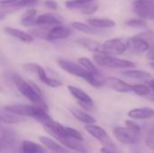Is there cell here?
Returning a JSON list of instances; mask_svg holds the SVG:
<instances>
[{
    "instance_id": "25",
    "label": "cell",
    "mask_w": 154,
    "mask_h": 153,
    "mask_svg": "<svg viewBox=\"0 0 154 153\" xmlns=\"http://www.w3.org/2000/svg\"><path fill=\"white\" fill-rule=\"evenodd\" d=\"M87 23L96 28H112L116 25V22L109 18H88Z\"/></svg>"
},
{
    "instance_id": "14",
    "label": "cell",
    "mask_w": 154,
    "mask_h": 153,
    "mask_svg": "<svg viewBox=\"0 0 154 153\" xmlns=\"http://www.w3.org/2000/svg\"><path fill=\"white\" fill-rule=\"evenodd\" d=\"M56 140L69 150H72L79 153H88L87 147L82 142L83 141L78 140L76 138H72V137H59Z\"/></svg>"
},
{
    "instance_id": "36",
    "label": "cell",
    "mask_w": 154,
    "mask_h": 153,
    "mask_svg": "<svg viewBox=\"0 0 154 153\" xmlns=\"http://www.w3.org/2000/svg\"><path fill=\"white\" fill-rule=\"evenodd\" d=\"M147 59L149 60H151L152 62L154 61V43L152 45L151 49L148 50V53H147Z\"/></svg>"
},
{
    "instance_id": "22",
    "label": "cell",
    "mask_w": 154,
    "mask_h": 153,
    "mask_svg": "<svg viewBox=\"0 0 154 153\" xmlns=\"http://www.w3.org/2000/svg\"><path fill=\"white\" fill-rule=\"evenodd\" d=\"M69 111H70L71 115L80 123H83L85 124H91L96 123L95 118L84 110H81L75 106H72L69 108Z\"/></svg>"
},
{
    "instance_id": "6",
    "label": "cell",
    "mask_w": 154,
    "mask_h": 153,
    "mask_svg": "<svg viewBox=\"0 0 154 153\" xmlns=\"http://www.w3.org/2000/svg\"><path fill=\"white\" fill-rule=\"evenodd\" d=\"M134 13L144 20H154V0H134L132 4Z\"/></svg>"
},
{
    "instance_id": "37",
    "label": "cell",
    "mask_w": 154,
    "mask_h": 153,
    "mask_svg": "<svg viewBox=\"0 0 154 153\" xmlns=\"http://www.w3.org/2000/svg\"><path fill=\"white\" fill-rule=\"evenodd\" d=\"M19 0H0V4H14Z\"/></svg>"
},
{
    "instance_id": "8",
    "label": "cell",
    "mask_w": 154,
    "mask_h": 153,
    "mask_svg": "<svg viewBox=\"0 0 154 153\" xmlns=\"http://www.w3.org/2000/svg\"><path fill=\"white\" fill-rule=\"evenodd\" d=\"M113 134L116 139L123 144H135L140 140V134L134 133L128 127L117 126L113 129Z\"/></svg>"
},
{
    "instance_id": "34",
    "label": "cell",
    "mask_w": 154,
    "mask_h": 153,
    "mask_svg": "<svg viewBox=\"0 0 154 153\" xmlns=\"http://www.w3.org/2000/svg\"><path fill=\"white\" fill-rule=\"evenodd\" d=\"M100 153H119L116 146H104L100 149Z\"/></svg>"
},
{
    "instance_id": "23",
    "label": "cell",
    "mask_w": 154,
    "mask_h": 153,
    "mask_svg": "<svg viewBox=\"0 0 154 153\" xmlns=\"http://www.w3.org/2000/svg\"><path fill=\"white\" fill-rule=\"evenodd\" d=\"M121 75L126 78H131V79H135V80H140V81H144V80L151 78V74L149 72L140 70V69H128L127 70L122 71Z\"/></svg>"
},
{
    "instance_id": "24",
    "label": "cell",
    "mask_w": 154,
    "mask_h": 153,
    "mask_svg": "<svg viewBox=\"0 0 154 153\" xmlns=\"http://www.w3.org/2000/svg\"><path fill=\"white\" fill-rule=\"evenodd\" d=\"M76 42L79 44L80 46L95 53L102 51V44L96 40L90 39V38H79L76 41Z\"/></svg>"
},
{
    "instance_id": "5",
    "label": "cell",
    "mask_w": 154,
    "mask_h": 153,
    "mask_svg": "<svg viewBox=\"0 0 154 153\" xmlns=\"http://www.w3.org/2000/svg\"><path fill=\"white\" fill-rule=\"evenodd\" d=\"M128 50V41L123 38L109 39L102 43V52L113 55L120 56Z\"/></svg>"
},
{
    "instance_id": "9",
    "label": "cell",
    "mask_w": 154,
    "mask_h": 153,
    "mask_svg": "<svg viewBox=\"0 0 154 153\" xmlns=\"http://www.w3.org/2000/svg\"><path fill=\"white\" fill-rule=\"evenodd\" d=\"M68 90L69 94L78 101V104L80 107L87 111H90L94 107V101L92 98L81 88L77 87L75 86H68Z\"/></svg>"
},
{
    "instance_id": "3",
    "label": "cell",
    "mask_w": 154,
    "mask_h": 153,
    "mask_svg": "<svg viewBox=\"0 0 154 153\" xmlns=\"http://www.w3.org/2000/svg\"><path fill=\"white\" fill-rule=\"evenodd\" d=\"M94 61L100 67L125 69H134L135 68V63L127 60L118 59L116 56L109 55L104 52H96L93 55Z\"/></svg>"
},
{
    "instance_id": "21",
    "label": "cell",
    "mask_w": 154,
    "mask_h": 153,
    "mask_svg": "<svg viewBox=\"0 0 154 153\" xmlns=\"http://www.w3.org/2000/svg\"><path fill=\"white\" fill-rule=\"evenodd\" d=\"M46 147L41 145L32 141L24 140L21 143L20 152L21 153H46Z\"/></svg>"
},
{
    "instance_id": "12",
    "label": "cell",
    "mask_w": 154,
    "mask_h": 153,
    "mask_svg": "<svg viewBox=\"0 0 154 153\" xmlns=\"http://www.w3.org/2000/svg\"><path fill=\"white\" fill-rule=\"evenodd\" d=\"M84 128L88 134H90L92 137L97 140L104 146H116L112 142L111 138L109 137V135L107 134V133L102 127L91 124H85Z\"/></svg>"
},
{
    "instance_id": "33",
    "label": "cell",
    "mask_w": 154,
    "mask_h": 153,
    "mask_svg": "<svg viewBox=\"0 0 154 153\" xmlns=\"http://www.w3.org/2000/svg\"><path fill=\"white\" fill-rule=\"evenodd\" d=\"M125 126L128 127L130 130H132L134 133H135L141 135L142 129H141V127H140L135 122H134V121H132V120H126V121H125Z\"/></svg>"
},
{
    "instance_id": "2",
    "label": "cell",
    "mask_w": 154,
    "mask_h": 153,
    "mask_svg": "<svg viewBox=\"0 0 154 153\" xmlns=\"http://www.w3.org/2000/svg\"><path fill=\"white\" fill-rule=\"evenodd\" d=\"M13 81L18 92L26 99L35 105H45L42 99V91L35 84L27 82L17 74L13 76Z\"/></svg>"
},
{
    "instance_id": "39",
    "label": "cell",
    "mask_w": 154,
    "mask_h": 153,
    "mask_svg": "<svg viewBox=\"0 0 154 153\" xmlns=\"http://www.w3.org/2000/svg\"><path fill=\"white\" fill-rule=\"evenodd\" d=\"M151 66H152V69H154V61L153 62H151Z\"/></svg>"
},
{
    "instance_id": "1",
    "label": "cell",
    "mask_w": 154,
    "mask_h": 153,
    "mask_svg": "<svg viewBox=\"0 0 154 153\" xmlns=\"http://www.w3.org/2000/svg\"><path fill=\"white\" fill-rule=\"evenodd\" d=\"M57 63L59 67L67 73L84 79L94 87H102L106 84V79L104 78L102 76L100 77V74L97 75L88 72L79 63H76L74 61L64 59H59L57 60Z\"/></svg>"
},
{
    "instance_id": "15",
    "label": "cell",
    "mask_w": 154,
    "mask_h": 153,
    "mask_svg": "<svg viewBox=\"0 0 154 153\" xmlns=\"http://www.w3.org/2000/svg\"><path fill=\"white\" fill-rule=\"evenodd\" d=\"M71 34V30L63 25L59 24L52 26L51 29H49L48 32V41H56V40H63L68 38Z\"/></svg>"
},
{
    "instance_id": "38",
    "label": "cell",
    "mask_w": 154,
    "mask_h": 153,
    "mask_svg": "<svg viewBox=\"0 0 154 153\" xmlns=\"http://www.w3.org/2000/svg\"><path fill=\"white\" fill-rule=\"evenodd\" d=\"M149 86H150V87L152 88V90L154 92V79H151L150 81H149Z\"/></svg>"
},
{
    "instance_id": "13",
    "label": "cell",
    "mask_w": 154,
    "mask_h": 153,
    "mask_svg": "<svg viewBox=\"0 0 154 153\" xmlns=\"http://www.w3.org/2000/svg\"><path fill=\"white\" fill-rule=\"evenodd\" d=\"M65 5L69 9L78 10L84 14H92L96 13L99 7V4L97 0L88 3H79L75 0H69L65 3Z\"/></svg>"
},
{
    "instance_id": "32",
    "label": "cell",
    "mask_w": 154,
    "mask_h": 153,
    "mask_svg": "<svg viewBox=\"0 0 154 153\" xmlns=\"http://www.w3.org/2000/svg\"><path fill=\"white\" fill-rule=\"evenodd\" d=\"M145 144L150 150L154 151V127L148 133L145 138Z\"/></svg>"
},
{
    "instance_id": "27",
    "label": "cell",
    "mask_w": 154,
    "mask_h": 153,
    "mask_svg": "<svg viewBox=\"0 0 154 153\" xmlns=\"http://www.w3.org/2000/svg\"><path fill=\"white\" fill-rule=\"evenodd\" d=\"M23 121H24L23 116H21L13 113L5 112L3 110L1 114V122L5 124H15L22 123Z\"/></svg>"
},
{
    "instance_id": "7",
    "label": "cell",
    "mask_w": 154,
    "mask_h": 153,
    "mask_svg": "<svg viewBox=\"0 0 154 153\" xmlns=\"http://www.w3.org/2000/svg\"><path fill=\"white\" fill-rule=\"evenodd\" d=\"M23 68L25 69H27V70H30V71H32V72L36 73V75L38 76L39 79L42 83L47 85L48 87H61L63 85L60 80L48 77L46 72H45V70L43 69V68H42L38 64L28 63V64H24Z\"/></svg>"
},
{
    "instance_id": "18",
    "label": "cell",
    "mask_w": 154,
    "mask_h": 153,
    "mask_svg": "<svg viewBox=\"0 0 154 153\" xmlns=\"http://www.w3.org/2000/svg\"><path fill=\"white\" fill-rule=\"evenodd\" d=\"M128 116L134 120H147L154 118V109L151 107L134 108L128 112Z\"/></svg>"
},
{
    "instance_id": "31",
    "label": "cell",
    "mask_w": 154,
    "mask_h": 153,
    "mask_svg": "<svg viewBox=\"0 0 154 153\" xmlns=\"http://www.w3.org/2000/svg\"><path fill=\"white\" fill-rule=\"evenodd\" d=\"M126 24L128 26H131V27H135V28H139V27H143V26H146V23H145V20L143 19V18H138V19H132L128 22H126Z\"/></svg>"
},
{
    "instance_id": "20",
    "label": "cell",
    "mask_w": 154,
    "mask_h": 153,
    "mask_svg": "<svg viewBox=\"0 0 154 153\" xmlns=\"http://www.w3.org/2000/svg\"><path fill=\"white\" fill-rule=\"evenodd\" d=\"M4 31L5 33H7L11 37L17 39L20 41H23L25 43H32L34 41V38L32 35H31L30 33H27L25 32H23L21 30H18V29H14V28H11V27H5Z\"/></svg>"
},
{
    "instance_id": "4",
    "label": "cell",
    "mask_w": 154,
    "mask_h": 153,
    "mask_svg": "<svg viewBox=\"0 0 154 153\" xmlns=\"http://www.w3.org/2000/svg\"><path fill=\"white\" fill-rule=\"evenodd\" d=\"M3 110L5 112L13 113L21 116H27L36 119L38 116L47 113L48 108L46 105H22V104H14L8 105L3 107Z\"/></svg>"
},
{
    "instance_id": "17",
    "label": "cell",
    "mask_w": 154,
    "mask_h": 153,
    "mask_svg": "<svg viewBox=\"0 0 154 153\" xmlns=\"http://www.w3.org/2000/svg\"><path fill=\"white\" fill-rule=\"evenodd\" d=\"M38 139L41 142V143L46 147V149L50 150L52 152L70 153V151L68 150V148L66 149V147L63 146L60 142L58 143L57 142H55L53 139H51L50 137H47V136H39Z\"/></svg>"
},
{
    "instance_id": "29",
    "label": "cell",
    "mask_w": 154,
    "mask_h": 153,
    "mask_svg": "<svg viewBox=\"0 0 154 153\" xmlns=\"http://www.w3.org/2000/svg\"><path fill=\"white\" fill-rule=\"evenodd\" d=\"M79 63L84 68L86 69L88 72L90 73H93V74H97V75H99L100 72L99 70L97 69V68L96 67V65L93 63L92 60H90L89 59L86 58V57H81L79 59Z\"/></svg>"
},
{
    "instance_id": "28",
    "label": "cell",
    "mask_w": 154,
    "mask_h": 153,
    "mask_svg": "<svg viewBox=\"0 0 154 153\" xmlns=\"http://www.w3.org/2000/svg\"><path fill=\"white\" fill-rule=\"evenodd\" d=\"M71 26L81 32L87 33V34H97L99 32V30H97V28L88 24V23H84L81 22H73L71 23Z\"/></svg>"
},
{
    "instance_id": "16",
    "label": "cell",
    "mask_w": 154,
    "mask_h": 153,
    "mask_svg": "<svg viewBox=\"0 0 154 153\" xmlns=\"http://www.w3.org/2000/svg\"><path fill=\"white\" fill-rule=\"evenodd\" d=\"M36 23L39 26L42 27H47V26H55L59 24H62V19L60 16L47 13V14H42L36 18Z\"/></svg>"
},
{
    "instance_id": "10",
    "label": "cell",
    "mask_w": 154,
    "mask_h": 153,
    "mask_svg": "<svg viewBox=\"0 0 154 153\" xmlns=\"http://www.w3.org/2000/svg\"><path fill=\"white\" fill-rule=\"evenodd\" d=\"M1 151H13L17 142L16 132L9 127L1 126Z\"/></svg>"
},
{
    "instance_id": "35",
    "label": "cell",
    "mask_w": 154,
    "mask_h": 153,
    "mask_svg": "<svg viewBox=\"0 0 154 153\" xmlns=\"http://www.w3.org/2000/svg\"><path fill=\"white\" fill-rule=\"evenodd\" d=\"M44 5H45V6H46L47 8H50V9H51V10H57V9H58V5H57V3H56L55 1H53V0H48V1H46V2L44 3Z\"/></svg>"
},
{
    "instance_id": "19",
    "label": "cell",
    "mask_w": 154,
    "mask_h": 153,
    "mask_svg": "<svg viewBox=\"0 0 154 153\" xmlns=\"http://www.w3.org/2000/svg\"><path fill=\"white\" fill-rule=\"evenodd\" d=\"M106 79V84L108 85L113 90H116L120 93H127L132 91V85L127 84L126 82L115 78V77H109Z\"/></svg>"
},
{
    "instance_id": "30",
    "label": "cell",
    "mask_w": 154,
    "mask_h": 153,
    "mask_svg": "<svg viewBox=\"0 0 154 153\" xmlns=\"http://www.w3.org/2000/svg\"><path fill=\"white\" fill-rule=\"evenodd\" d=\"M151 87L150 86L143 85V84H135L132 85V92L140 96H148L151 95Z\"/></svg>"
},
{
    "instance_id": "11",
    "label": "cell",
    "mask_w": 154,
    "mask_h": 153,
    "mask_svg": "<svg viewBox=\"0 0 154 153\" xmlns=\"http://www.w3.org/2000/svg\"><path fill=\"white\" fill-rule=\"evenodd\" d=\"M127 41H128V50L135 55H139L145 51H148L152 47V44L143 37L139 35V33L127 39Z\"/></svg>"
},
{
    "instance_id": "26",
    "label": "cell",
    "mask_w": 154,
    "mask_h": 153,
    "mask_svg": "<svg viewBox=\"0 0 154 153\" xmlns=\"http://www.w3.org/2000/svg\"><path fill=\"white\" fill-rule=\"evenodd\" d=\"M36 10L33 9L32 7L29 8L23 15L22 17V20H21V23L24 26H27V27H30V26H36L37 23H36Z\"/></svg>"
}]
</instances>
